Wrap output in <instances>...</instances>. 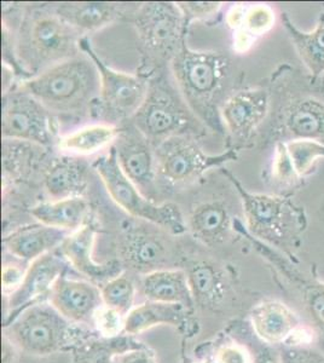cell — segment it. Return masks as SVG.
Listing matches in <instances>:
<instances>
[{"label":"cell","mask_w":324,"mask_h":363,"mask_svg":"<svg viewBox=\"0 0 324 363\" xmlns=\"http://www.w3.org/2000/svg\"><path fill=\"white\" fill-rule=\"evenodd\" d=\"M80 50L94 61L99 73V102L113 118L131 120L147 99L149 82L140 75L128 74L108 67L99 57L86 37L80 40Z\"/></svg>","instance_id":"30bf717a"},{"label":"cell","mask_w":324,"mask_h":363,"mask_svg":"<svg viewBox=\"0 0 324 363\" xmlns=\"http://www.w3.org/2000/svg\"><path fill=\"white\" fill-rule=\"evenodd\" d=\"M189 279L194 301L201 306H214L225 294V282L220 269L207 260H196L185 270Z\"/></svg>","instance_id":"4dcf8cb0"},{"label":"cell","mask_w":324,"mask_h":363,"mask_svg":"<svg viewBox=\"0 0 324 363\" xmlns=\"http://www.w3.org/2000/svg\"><path fill=\"white\" fill-rule=\"evenodd\" d=\"M275 22V10L270 5H246L242 21L234 30L233 48L235 52L240 55L248 52L259 38L270 32Z\"/></svg>","instance_id":"f546056e"},{"label":"cell","mask_w":324,"mask_h":363,"mask_svg":"<svg viewBox=\"0 0 324 363\" xmlns=\"http://www.w3.org/2000/svg\"><path fill=\"white\" fill-rule=\"evenodd\" d=\"M69 234L41 223L29 224L5 236L4 246L17 259L32 263L60 247Z\"/></svg>","instance_id":"d6986e66"},{"label":"cell","mask_w":324,"mask_h":363,"mask_svg":"<svg viewBox=\"0 0 324 363\" xmlns=\"http://www.w3.org/2000/svg\"><path fill=\"white\" fill-rule=\"evenodd\" d=\"M17 89L39 101L50 113L85 114L99 99V73L86 54L77 55L26 79Z\"/></svg>","instance_id":"7a4b0ae2"},{"label":"cell","mask_w":324,"mask_h":363,"mask_svg":"<svg viewBox=\"0 0 324 363\" xmlns=\"http://www.w3.org/2000/svg\"><path fill=\"white\" fill-rule=\"evenodd\" d=\"M131 123L152 142L154 148L169 137L190 135L202 125L179 91L174 90L164 78L149 83L147 99Z\"/></svg>","instance_id":"8992f818"},{"label":"cell","mask_w":324,"mask_h":363,"mask_svg":"<svg viewBox=\"0 0 324 363\" xmlns=\"http://www.w3.org/2000/svg\"><path fill=\"white\" fill-rule=\"evenodd\" d=\"M253 363H284V357L275 347L267 345L253 356Z\"/></svg>","instance_id":"ab89813d"},{"label":"cell","mask_w":324,"mask_h":363,"mask_svg":"<svg viewBox=\"0 0 324 363\" xmlns=\"http://www.w3.org/2000/svg\"><path fill=\"white\" fill-rule=\"evenodd\" d=\"M156 176L169 186L190 184L208 169L238 157L235 149L211 155L203 152L189 135L169 137L154 148Z\"/></svg>","instance_id":"9c48e42d"},{"label":"cell","mask_w":324,"mask_h":363,"mask_svg":"<svg viewBox=\"0 0 324 363\" xmlns=\"http://www.w3.org/2000/svg\"><path fill=\"white\" fill-rule=\"evenodd\" d=\"M284 363H324V355L316 349L305 345L291 347L286 352Z\"/></svg>","instance_id":"74e56055"},{"label":"cell","mask_w":324,"mask_h":363,"mask_svg":"<svg viewBox=\"0 0 324 363\" xmlns=\"http://www.w3.org/2000/svg\"><path fill=\"white\" fill-rule=\"evenodd\" d=\"M80 32L56 11H33L21 22L17 55L35 75L80 52Z\"/></svg>","instance_id":"3957f363"},{"label":"cell","mask_w":324,"mask_h":363,"mask_svg":"<svg viewBox=\"0 0 324 363\" xmlns=\"http://www.w3.org/2000/svg\"><path fill=\"white\" fill-rule=\"evenodd\" d=\"M48 194L55 200L80 196L87 186V167L78 160H63L48 171L44 179Z\"/></svg>","instance_id":"83f0119b"},{"label":"cell","mask_w":324,"mask_h":363,"mask_svg":"<svg viewBox=\"0 0 324 363\" xmlns=\"http://www.w3.org/2000/svg\"><path fill=\"white\" fill-rule=\"evenodd\" d=\"M133 25L143 54L157 67L172 62L185 42L186 23L176 3H145L135 11Z\"/></svg>","instance_id":"ba28073f"},{"label":"cell","mask_w":324,"mask_h":363,"mask_svg":"<svg viewBox=\"0 0 324 363\" xmlns=\"http://www.w3.org/2000/svg\"><path fill=\"white\" fill-rule=\"evenodd\" d=\"M120 255L125 264L145 274L164 269L167 262V248L159 236L145 233H131L120 242Z\"/></svg>","instance_id":"cb8c5ba5"},{"label":"cell","mask_w":324,"mask_h":363,"mask_svg":"<svg viewBox=\"0 0 324 363\" xmlns=\"http://www.w3.org/2000/svg\"><path fill=\"white\" fill-rule=\"evenodd\" d=\"M125 323L126 315L104 304L99 306L92 318V325L96 330L106 339L118 338L125 333Z\"/></svg>","instance_id":"836d02e7"},{"label":"cell","mask_w":324,"mask_h":363,"mask_svg":"<svg viewBox=\"0 0 324 363\" xmlns=\"http://www.w3.org/2000/svg\"><path fill=\"white\" fill-rule=\"evenodd\" d=\"M94 169L102 179L108 194L128 215L155 224L174 235L183 234L188 229L184 216L178 205L173 203H155L154 200L147 198L126 177L119 166L113 147L108 155L95 161Z\"/></svg>","instance_id":"5b68a950"},{"label":"cell","mask_w":324,"mask_h":363,"mask_svg":"<svg viewBox=\"0 0 324 363\" xmlns=\"http://www.w3.org/2000/svg\"><path fill=\"white\" fill-rule=\"evenodd\" d=\"M176 4L181 9L186 25L193 20H206L213 17L223 6V3L219 1H183Z\"/></svg>","instance_id":"e575fe53"},{"label":"cell","mask_w":324,"mask_h":363,"mask_svg":"<svg viewBox=\"0 0 324 363\" xmlns=\"http://www.w3.org/2000/svg\"><path fill=\"white\" fill-rule=\"evenodd\" d=\"M121 6L111 3H62L55 11L78 32L104 28L121 15Z\"/></svg>","instance_id":"4316f807"},{"label":"cell","mask_w":324,"mask_h":363,"mask_svg":"<svg viewBox=\"0 0 324 363\" xmlns=\"http://www.w3.org/2000/svg\"><path fill=\"white\" fill-rule=\"evenodd\" d=\"M282 268L287 277L299 289L300 297L303 298L305 310L311 321L324 332V284L317 281L306 280L300 274L288 270L287 264L282 263Z\"/></svg>","instance_id":"1f68e13d"},{"label":"cell","mask_w":324,"mask_h":363,"mask_svg":"<svg viewBox=\"0 0 324 363\" xmlns=\"http://www.w3.org/2000/svg\"><path fill=\"white\" fill-rule=\"evenodd\" d=\"M4 138L27 140L40 145H52L54 123L51 113L37 99L20 89L5 92L1 116Z\"/></svg>","instance_id":"8fae6325"},{"label":"cell","mask_w":324,"mask_h":363,"mask_svg":"<svg viewBox=\"0 0 324 363\" xmlns=\"http://www.w3.org/2000/svg\"><path fill=\"white\" fill-rule=\"evenodd\" d=\"M49 303L70 323H92L102 306L101 289L87 280L60 277L50 294Z\"/></svg>","instance_id":"2e32d148"},{"label":"cell","mask_w":324,"mask_h":363,"mask_svg":"<svg viewBox=\"0 0 324 363\" xmlns=\"http://www.w3.org/2000/svg\"><path fill=\"white\" fill-rule=\"evenodd\" d=\"M191 309L181 304L147 301L135 306L126 316L125 333L138 335L156 326L185 328Z\"/></svg>","instance_id":"7402d4cb"},{"label":"cell","mask_w":324,"mask_h":363,"mask_svg":"<svg viewBox=\"0 0 324 363\" xmlns=\"http://www.w3.org/2000/svg\"><path fill=\"white\" fill-rule=\"evenodd\" d=\"M120 128L111 124L87 125L62 137L58 147L63 152L77 155H92L114 145L119 136Z\"/></svg>","instance_id":"f1b7e54d"},{"label":"cell","mask_w":324,"mask_h":363,"mask_svg":"<svg viewBox=\"0 0 324 363\" xmlns=\"http://www.w3.org/2000/svg\"><path fill=\"white\" fill-rule=\"evenodd\" d=\"M177 90L200 123L222 131L220 109L231 78L229 57L218 52L195 51L183 43L171 62Z\"/></svg>","instance_id":"6da1fadb"},{"label":"cell","mask_w":324,"mask_h":363,"mask_svg":"<svg viewBox=\"0 0 324 363\" xmlns=\"http://www.w3.org/2000/svg\"><path fill=\"white\" fill-rule=\"evenodd\" d=\"M115 363H157L152 351L147 347H131L116 355Z\"/></svg>","instance_id":"f35d334b"},{"label":"cell","mask_w":324,"mask_h":363,"mask_svg":"<svg viewBox=\"0 0 324 363\" xmlns=\"http://www.w3.org/2000/svg\"><path fill=\"white\" fill-rule=\"evenodd\" d=\"M16 349L13 342L3 335V363H16Z\"/></svg>","instance_id":"60d3db41"},{"label":"cell","mask_w":324,"mask_h":363,"mask_svg":"<svg viewBox=\"0 0 324 363\" xmlns=\"http://www.w3.org/2000/svg\"><path fill=\"white\" fill-rule=\"evenodd\" d=\"M223 172L241 198L245 222L250 234L281 250L291 248L304 230L305 216L301 207L279 195L250 193L229 171Z\"/></svg>","instance_id":"277c9868"},{"label":"cell","mask_w":324,"mask_h":363,"mask_svg":"<svg viewBox=\"0 0 324 363\" xmlns=\"http://www.w3.org/2000/svg\"><path fill=\"white\" fill-rule=\"evenodd\" d=\"M284 133L291 140H324V102L315 96L289 101L281 116Z\"/></svg>","instance_id":"ffe728a7"},{"label":"cell","mask_w":324,"mask_h":363,"mask_svg":"<svg viewBox=\"0 0 324 363\" xmlns=\"http://www.w3.org/2000/svg\"><path fill=\"white\" fill-rule=\"evenodd\" d=\"M89 211L86 200L77 196L39 203L30 210V215L38 223L72 233L86 223Z\"/></svg>","instance_id":"d4e9b609"},{"label":"cell","mask_w":324,"mask_h":363,"mask_svg":"<svg viewBox=\"0 0 324 363\" xmlns=\"http://www.w3.org/2000/svg\"><path fill=\"white\" fill-rule=\"evenodd\" d=\"M282 21L312 80L322 77L324 74V13L318 17L315 28L308 32L298 28L287 13H284Z\"/></svg>","instance_id":"484cf974"},{"label":"cell","mask_w":324,"mask_h":363,"mask_svg":"<svg viewBox=\"0 0 324 363\" xmlns=\"http://www.w3.org/2000/svg\"><path fill=\"white\" fill-rule=\"evenodd\" d=\"M140 291L147 301L181 304L189 309L195 304L184 269H157L144 274Z\"/></svg>","instance_id":"44dd1931"},{"label":"cell","mask_w":324,"mask_h":363,"mask_svg":"<svg viewBox=\"0 0 324 363\" xmlns=\"http://www.w3.org/2000/svg\"><path fill=\"white\" fill-rule=\"evenodd\" d=\"M231 223L228 205L223 200H208L194 207L186 227L200 242L214 246L229 236Z\"/></svg>","instance_id":"603a6c76"},{"label":"cell","mask_w":324,"mask_h":363,"mask_svg":"<svg viewBox=\"0 0 324 363\" xmlns=\"http://www.w3.org/2000/svg\"><path fill=\"white\" fill-rule=\"evenodd\" d=\"M270 94L264 87H250L235 92L220 109L223 128L236 140H250L267 119Z\"/></svg>","instance_id":"5bb4252c"},{"label":"cell","mask_w":324,"mask_h":363,"mask_svg":"<svg viewBox=\"0 0 324 363\" xmlns=\"http://www.w3.org/2000/svg\"><path fill=\"white\" fill-rule=\"evenodd\" d=\"M27 268H21L17 264H5L1 269V287L4 298L11 294L20 287Z\"/></svg>","instance_id":"8d00e7d4"},{"label":"cell","mask_w":324,"mask_h":363,"mask_svg":"<svg viewBox=\"0 0 324 363\" xmlns=\"http://www.w3.org/2000/svg\"><path fill=\"white\" fill-rule=\"evenodd\" d=\"M101 296L104 306L118 310L121 314L128 316V313L135 306L137 289L128 274L123 272L118 277L103 284Z\"/></svg>","instance_id":"d6a6232c"},{"label":"cell","mask_w":324,"mask_h":363,"mask_svg":"<svg viewBox=\"0 0 324 363\" xmlns=\"http://www.w3.org/2000/svg\"><path fill=\"white\" fill-rule=\"evenodd\" d=\"M67 262L65 257L52 251L29 263L20 287L11 296L5 298L4 325L17 315L49 298L55 284L65 275Z\"/></svg>","instance_id":"4fadbf2b"},{"label":"cell","mask_w":324,"mask_h":363,"mask_svg":"<svg viewBox=\"0 0 324 363\" xmlns=\"http://www.w3.org/2000/svg\"><path fill=\"white\" fill-rule=\"evenodd\" d=\"M97 229L92 223H85L77 230L72 231L58 247L62 256L79 274L87 277L91 282H108L121 274L120 262L99 263L94 258Z\"/></svg>","instance_id":"9a60e30c"},{"label":"cell","mask_w":324,"mask_h":363,"mask_svg":"<svg viewBox=\"0 0 324 363\" xmlns=\"http://www.w3.org/2000/svg\"><path fill=\"white\" fill-rule=\"evenodd\" d=\"M312 89L315 91L313 96L317 99H322L324 102V74L320 78L312 80Z\"/></svg>","instance_id":"b9f144b4"},{"label":"cell","mask_w":324,"mask_h":363,"mask_svg":"<svg viewBox=\"0 0 324 363\" xmlns=\"http://www.w3.org/2000/svg\"><path fill=\"white\" fill-rule=\"evenodd\" d=\"M324 159V142L315 140H279L275 145L271 174L281 186H293Z\"/></svg>","instance_id":"e0dca14e"},{"label":"cell","mask_w":324,"mask_h":363,"mask_svg":"<svg viewBox=\"0 0 324 363\" xmlns=\"http://www.w3.org/2000/svg\"><path fill=\"white\" fill-rule=\"evenodd\" d=\"M250 326L267 345L287 344L301 328L296 311L281 301H263L250 310Z\"/></svg>","instance_id":"ac0fdd59"},{"label":"cell","mask_w":324,"mask_h":363,"mask_svg":"<svg viewBox=\"0 0 324 363\" xmlns=\"http://www.w3.org/2000/svg\"><path fill=\"white\" fill-rule=\"evenodd\" d=\"M111 147L115 149L123 174L147 198L152 200L157 176L152 142L130 123L120 128L119 136Z\"/></svg>","instance_id":"7c38bea8"},{"label":"cell","mask_w":324,"mask_h":363,"mask_svg":"<svg viewBox=\"0 0 324 363\" xmlns=\"http://www.w3.org/2000/svg\"><path fill=\"white\" fill-rule=\"evenodd\" d=\"M72 323L50 303L30 306L5 323L3 335L18 350L30 356H49L72 340Z\"/></svg>","instance_id":"52a82bcc"},{"label":"cell","mask_w":324,"mask_h":363,"mask_svg":"<svg viewBox=\"0 0 324 363\" xmlns=\"http://www.w3.org/2000/svg\"><path fill=\"white\" fill-rule=\"evenodd\" d=\"M188 363H216L213 361V359L211 357V359H200V361H190V362Z\"/></svg>","instance_id":"7bdbcfd3"},{"label":"cell","mask_w":324,"mask_h":363,"mask_svg":"<svg viewBox=\"0 0 324 363\" xmlns=\"http://www.w3.org/2000/svg\"><path fill=\"white\" fill-rule=\"evenodd\" d=\"M216 363H253V356L242 344L225 342L216 347L212 355Z\"/></svg>","instance_id":"d590c367"}]
</instances>
